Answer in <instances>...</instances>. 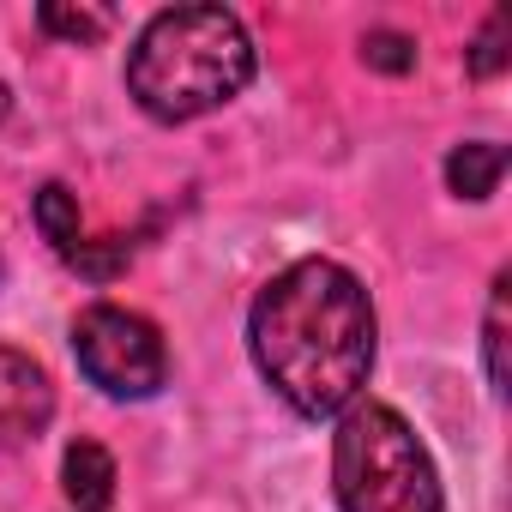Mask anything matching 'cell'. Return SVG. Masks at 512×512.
<instances>
[{
  "label": "cell",
  "instance_id": "1",
  "mask_svg": "<svg viewBox=\"0 0 512 512\" xmlns=\"http://www.w3.org/2000/svg\"><path fill=\"white\" fill-rule=\"evenodd\" d=\"M247 350L296 416H344L374 374V302L350 266L296 260L253 296Z\"/></svg>",
  "mask_w": 512,
  "mask_h": 512
},
{
  "label": "cell",
  "instance_id": "2",
  "mask_svg": "<svg viewBox=\"0 0 512 512\" xmlns=\"http://www.w3.org/2000/svg\"><path fill=\"white\" fill-rule=\"evenodd\" d=\"M253 79V37L229 7H169L127 49V97L163 121H199Z\"/></svg>",
  "mask_w": 512,
  "mask_h": 512
},
{
  "label": "cell",
  "instance_id": "3",
  "mask_svg": "<svg viewBox=\"0 0 512 512\" xmlns=\"http://www.w3.org/2000/svg\"><path fill=\"white\" fill-rule=\"evenodd\" d=\"M332 488L344 512H440V470L392 404H350L332 434Z\"/></svg>",
  "mask_w": 512,
  "mask_h": 512
},
{
  "label": "cell",
  "instance_id": "4",
  "mask_svg": "<svg viewBox=\"0 0 512 512\" xmlns=\"http://www.w3.org/2000/svg\"><path fill=\"white\" fill-rule=\"evenodd\" d=\"M73 356H79V374L103 398H121V404L157 398L163 380H169V344H163V332L145 314L115 308V302H91L73 320Z\"/></svg>",
  "mask_w": 512,
  "mask_h": 512
},
{
  "label": "cell",
  "instance_id": "5",
  "mask_svg": "<svg viewBox=\"0 0 512 512\" xmlns=\"http://www.w3.org/2000/svg\"><path fill=\"white\" fill-rule=\"evenodd\" d=\"M49 416H55V386H49L43 362L0 344V452L37 440L49 428Z\"/></svg>",
  "mask_w": 512,
  "mask_h": 512
},
{
  "label": "cell",
  "instance_id": "6",
  "mask_svg": "<svg viewBox=\"0 0 512 512\" xmlns=\"http://www.w3.org/2000/svg\"><path fill=\"white\" fill-rule=\"evenodd\" d=\"M61 488H67L73 512H109V500H115V458L97 440H73L67 458H61Z\"/></svg>",
  "mask_w": 512,
  "mask_h": 512
},
{
  "label": "cell",
  "instance_id": "7",
  "mask_svg": "<svg viewBox=\"0 0 512 512\" xmlns=\"http://www.w3.org/2000/svg\"><path fill=\"white\" fill-rule=\"evenodd\" d=\"M500 175H506V145H494V139H470L446 157V187L458 199H488L500 187Z\"/></svg>",
  "mask_w": 512,
  "mask_h": 512
},
{
  "label": "cell",
  "instance_id": "8",
  "mask_svg": "<svg viewBox=\"0 0 512 512\" xmlns=\"http://www.w3.org/2000/svg\"><path fill=\"white\" fill-rule=\"evenodd\" d=\"M37 223H43V235H49V247L61 253V260H73L79 253V199L61 187V181H49L43 193H37Z\"/></svg>",
  "mask_w": 512,
  "mask_h": 512
},
{
  "label": "cell",
  "instance_id": "9",
  "mask_svg": "<svg viewBox=\"0 0 512 512\" xmlns=\"http://www.w3.org/2000/svg\"><path fill=\"white\" fill-rule=\"evenodd\" d=\"M506 290H512V272L494 278V290H488V320H482V362H488L494 392H506Z\"/></svg>",
  "mask_w": 512,
  "mask_h": 512
},
{
  "label": "cell",
  "instance_id": "10",
  "mask_svg": "<svg viewBox=\"0 0 512 512\" xmlns=\"http://www.w3.org/2000/svg\"><path fill=\"white\" fill-rule=\"evenodd\" d=\"M37 25L67 43H97L109 31V13H73V7H37Z\"/></svg>",
  "mask_w": 512,
  "mask_h": 512
},
{
  "label": "cell",
  "instance_id": "11",
  "mask_svg": "<svg viewBox=\"0 0 512 512\" xmlns=\"http://www.w3.org/2000/svg\"><path fill=\"white\" fill-rule=\"evenodd\" d=\"M362 61L380 67V73H410L416 67V43L398 37V31H368L362 37Z\"/></svg>",
  "mask_w": 512,
  "mask_h": 512
},
{
  "label": "cell",
  "instance_id": "12",
  "mask_svg": "<svg viewBox=\"0 0 512 512\" xmlns=\"http://www.w3.org/2000/svg\"><path fill=\"white\" fill-rule=\"evenodd\" d=\"M506 31H512L506 13H494V19L482 25V37H476V49H470V73H476V79H494V73L506 67Z\"/></svg>",
  "mask_w": 512,
  "mask_h": 512
}]
</instances>
